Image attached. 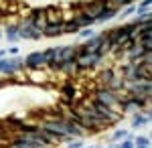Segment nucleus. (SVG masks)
Listing matches in <instances>:
<instances>
[{
    "label": "nucleus",
    "instance_id": "nucleus-16",
    "mask_svg": "<svg viewBox=\"0 0 152 148\" xmlns=\"http://www.w3.org/2000/svg\"><path fill=\"white\" fill-rule=\"evenodd\" d=\"M99 57H107L110 53H112V45H110V41H107V37H105L104 41H102V45L97 47V51H95Z\"/></svg>",
    "mask_w": 152,
    "mask_h": 148
},
{
    "label": "nucleus",
    "instance_id": "nucleus-10",
    "mask_svg": "<svg viewBox=\"0 0 152 148\" xmlns=\"http://www.w3.org/2000/svg\"><path fill=\"white\" fill-rule=\"evenodd\" d=\"M45 18L49 23H63V10L57 8V6H47L45 8Z\"/></svg>",
    "mask_w": 152,
    "mask_h": 148
},
{
    "label": "nucleus",
    "instance_id": "nucleus-20",
    "mask_svg": "<svg viewBox=\"0 0 152 148\" xmlns=\"http://www.w3.org/2000/svg\"><path fill=\"white\" fill-rule=\"evenodd\" d=\"M128 130H116V132H114V134H112V140H114V142H120V140H124V138H128Z\"/></svg>",
    "mask_w": 152,
    "mask_h": 148
},
{
    "label": "nucleus",
    "instance_id": "nucleus-23",
    "mask_svg": "<svg viewBox=\"0 0 152 148\" xmlns=\"http://www.w3.org/2000/svg\"><path fill=\"white\" fill-rule=\"evenodd\" d=\"M134 12H136V6H134V4H130V6H124L122 12H118V14H122V18H126V16L134 14Z\"/></svg>",
    "mask_w": 152,
    "mask_h": 148
},
{
    "label": "nucleus",
    "instance_id": "nucleus-9",
    "mask_svg": "<svg viewBox=\"0 0 152 148\" xmlns=\"http://www.w3.org/2000/svg\"><path fill=\"white\" fill-rule=\"evenodd\" d=\"M120 8L116 6H104L102 10L97 12V16H95V24H105L107 21H112V18H116Z\"/></svg>",
    "mask_w": 152,
    "mask_h": 148
},
{
    "label": "nucleus",
    "instance_id": "nucleus-2",
    "mask_svg": "<svg viewBox=\"0 0 152 148\" xmlns=\"http://www.w3.org/2000/svg\"><path fill=\"white\" fill-rule=\"evenodd\" d=\"M102 59L97 53H77L75 55V63L81 71H91V69H97V65L102 63Z\"/></svg>",
    "mask_w": 152,
    "mask_h": 148
},
{
    "label": "nucleus",
    "instance_id": "nucleus-27",
    "mask_svg": "<svg viewBox=\"0 0 152 148\" xmlns=\"http://www.w3.org/2000/svg\"><path fill=\"white\" fill-rule=\"evenodd\" d=\"M134 148H150V146H134Z\"/></svg>",
    "mask_w": 152,
    "mask_h": 148
},
{
    "label": "nucleus",
    "instance_id": "nucleus-8",
    "mask_svg": "<svg viewBox=\"0 0 152 148\" xmlns=\"http://www.w3.org/2000/svg\"><path fill=\"white\" fill-rule=\"evenodd\" d=\"M20 69H24L20 57H6L0 73H2V75H12V73H16V71H20Z\"/></svg>",
    "mask_w": 152,
    "mask_h": 148
},
{
    "label": "nucleus",
    "instance_id": "nucleus-21",
    "mask_svg": "<svg viewBox=\"0 0 152 148\" xmlns=\"http://www.w3.org/2000/svg\"><path fill=\"white\" fill-rule=\"evenodd\" d=\"M79 37L81 39H89V37H94L95 34V31H94V26H85V29H79Z\"/></svg>",
    "mask_w": 152,
    "mask_h": 148
},
{
    "label": "nucleus",
    "instance_id": "nucleus-25",
    "mask_svg": "<svg viewBox=\"0 0 152 148\" xmlns=\"http://www.w3.org/2000/svg\"><path fill=\"white\" fill-rule=\"evenodd\" d=\"M6 51H8V57H16V55H18V47L16 45H12L10 49H6Z\"/></svg>",
    "mask_w": 152,
    "mask_h": 148
},
{
    "label": "nucleus",
    "instance_id": "nucleus-7",
    "mask_svg": "<svg viewBox=\"0 0 152 148\" xmlns=\"http://www.w3.org/2000/svg\"><path fill=\"white\" fill-rule=\"evenodd\" d=\"M24 18H28L35 29L39 31H45V26H47V18H45V8H35V10L28 12V16H24Z\"/></svg>",
    "mask_w": 152,
    "mask_h": 148
},
{
    "label": "nucleus",
    "instance_id": "nucleus-19",
    "mask_svg": "<svg viewBox=\"0 0 152 148\" xmlns=\"http://www.w3.org/2000/svg\"><path fill=\"white\" fill-rule=\"evenodd\" d=\"M132 134H128V138L120 140V144H116V148H134V140H132Z\"/></svg>",
    "mask_w": 152,
    "mask_h": 148
},
{
    "label": "nucleus",
    "instance_id": "nucleus-24",
    "mask_svg": "<svg viewBox=\"0 0 152 148\" xmlns=\"http://www.w3.org/2000/svg\"><path fill=\"white\" fill-rule=\"evenodd\" d=\"M67 144H69L67 148H81L83 146V138H73V140L67 142Z\"/></svg>",
    "mask_w": 152,
    "mask_h": 148
},
{
    "label": "nucleus",
    "instance_id": "nucleus-14",
    "mask_svg": "<svg viewBox=\"0 0 152 148\" xmlns=\"http://www.w3.org/2000/svg\"><path fill=\"white\" fill-rule=\"evenodd\" d=\"M148 122H150V114H146V112H138L132 116V128H140Z\"/></svg>",
    "mask_w": 152,
    "mask_h": 148
},
{
    "label": "nucleus",
    "instance_id": "nucleus-12",
    "mask_svg": "<svg viewBox=\"0 0 152 148\" xmlns=\"http://www.w3.org/2000/svg\"><path fill=\"white\" fill-rule=\"evenodd\" d=\"M73 21L79 24V29H85V26H94L95 24V18L94 16H89V14H85V12H75V16H73Z\"/></svg>",
    "mask_w": 152,
    "mask_h": 148
},
{
    "label": "nucleus",
    "instance_id": "nucleus-26",
    "mask_svg": "<svg viewBox=\"0 0 152 148\" xmlns=\"http://www.w3.org/2000/svg\"><path fill=\"white\" fill-rule=\"evenodd\" d=\"M6 57V51H2V49H0V59H4Z\"/></svg>",
    "mask_w": 152,
    "mask_h": 148
},
{
    "label": "nucleus",
    "instance_id": "nucleus-13",
    "mask_svg": "<svg viewBox=\"0 0 152 148\" xmlns=\"http://www.w3.org/2000/svg\"><path fill=\"white\" fill-rule=\"evenodd\" d=\"M4 37H6V41L8 43H16V41H20L18 39V24H8L6 29H4Z\"/></svg>",
    "mask_w": 152,
    "mask_h": 148
},
{
    "label": "nucleus",
    "instance_id": "nucleus-11",
    "mask_svg": "<svg viewBox=\"0 0 152 148\" xmlns=\"http://www.w3.org/2000/svg\"><path fill=\"white\" fill-rule=\"evenodd\" d=\"M63 34V23H49L43 31V37H49V39H57Z\"/></svg>",
    "mask_w": 152,
    "mask_h": 148
},
{
    "label": "nucleus",
    "instance_id": "nucleus-3",
    "mask_svg": "<svg viewBox=\"0 0 152 148\" xmlns=\"http://www.w3.org/2000/svg\"><path fill=\"white\" fill-rule=\"evenodd\" d=\"M18 39H24V41H39V39H43V31L35 29L28 18H24L23 23H18Z\"/></svg>",
    "mask_w": 152,
    "mask_h": 148
},
{
    "label": "nucleus",
    "instance_id": "nucleus-5",
    "mask_svg": "<svg viewBox=\"0 0 152 148\" xmlns=\"http://www.w3.org/2000/svg\"><path fill=\"white\" fill-rule=\"evenodd\" d=\"M75 55H77V45H63V47H57V63L53 71L57 69V65L61 63H67V61H75Z\"/></svg>",
    "mask_w": 152,
    "mask_h": 148
},
{
    "label": "nucleus",
    "instance_id": "nucleus-1",
    "mask_svg": "<svg viewBox=\"0 0 152 148\" xmlns=\"http://www.w3.org/2000/svg\"><path fill=\"white\" fill-rule=\"evenodd\" d=\"M124 89L128 95H138L144 100L152 97V79H134V81H124Z\"/></svg>",
    "mask_w": 152,
    "mask_h": 148
},
{
    "label": "nucleus",
    "instance_id": "nucleus-15",
    "mask_svg": "<svg viewBox=\"0 0 152 148\" xmlns=\"http://www.w3.org/2000/svg\"><path fill=\"white\" fill-rule=\"evenodd\" d=\"M77 33H79V24L75 23L73 18L63 23V34H77Z\"/></svg>",
    "mask_w": 152,
    "mask_h": 148
},
{
    "label": "nucleus",
    "instance_id": "nucleus-17",
    "mask_svg": "<svg viewBox=\"0 0 152 148\" xmlns=\"http://www.w3.org/2000/svg\"><path fill=\"white\" fill-rule=\"evenodd\" d=\"M148 21H152V14H150V10H146V12H136L134 24H142V23H148Z\"/></svg>",
    "mask_w": 152,
    "mask_h": 148
},
{
    "label": "nucleus",
    "instance_id": "nucleus-22",
    "mask_svg": "<svg viewBox=\"0 0 152 148\" xmlns=\"http://www.w3.org/2000/svg\"><path fill=\"white\" fill-rule=\"evenodd\" d=\"M150 4H152V0H140V4L136 6V12H146V10H150Z\"/></svg>",
    "mask_w": 152,
    "mask_h": 148
},
{
    "label": "nucleus",
    "instance_id": "nucleus-18",
    "mask_svg": "<svg viewBox=\"0 0 152 148\" xmlns=\"http://www.w3.org/2000/svg\"><path fill=\"white\" fill-rule=\"evenodd\" d=\"M134 146H150V138L148 136H134Z\"/></svg>",
    "mask_w": 152,
    "mask_h": 148
},
{
    "label": "nucleus",
    "instance_id": "nucleus-4",
    "mask_svg": "<svg viewBox=\"0 0 152 148\" xmlns=\"http://www.w3.org/2000/svg\"><path fill=\"white\" fill-rule=\"evenodd\" d=\"M23 67L26 69V71L47 67V65H45V55H43V51H33V53H28V55L23 59Z\"/></svg>",
    "mask_w": 152,
    "mask_h": 148
},
{
    "label": "nucleus",
    "instance_id": "nucleus-6",
    "mask_svg": "<svg viewBox=\"0 0 152 148\" xmlns=\"http://www.w3.org/2000/svg\"><path fill=\"white\" fill-rule=\"evenodd\" d=\"M24 71H26V69H24ZM47 81H51V75L47 73V67H43V69H33V71H26V83L45 85Z\"/></svg>",
    "mask_w": 152,
    "mask_h": 148
}]
</instances>
